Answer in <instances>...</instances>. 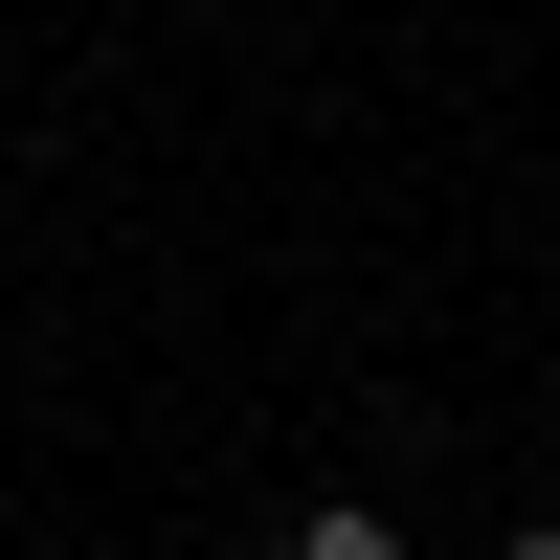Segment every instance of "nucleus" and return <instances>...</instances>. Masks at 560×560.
I'll return each mask as SVG.
<instances>
[{"label":"nucleus","mask_w":560,"mask_h":560,"mask_svg":"<svg viewBox=\"0 0 560 560\" xmlns=\"http://www.w3.org/2000/svg\"><path fill=\"white\" fill-rule=\"evenodd\" d=\"M292 560H404V516H292Z\"/></svg>","instance_id":"1"},{"label":"nucleus","mask_w":560,"mask_h":560,"mask_svg":"<svg viewBox=\"0 0 560 560\" xmlns=\"http://www.w3.org/2000/svg\"><path fill=\"white\" fill-rule=\"evenodd\" d=\"M493 560H560V516H516V538H493Z\"/></svg>","instance_id":"2"}]
</instances>
